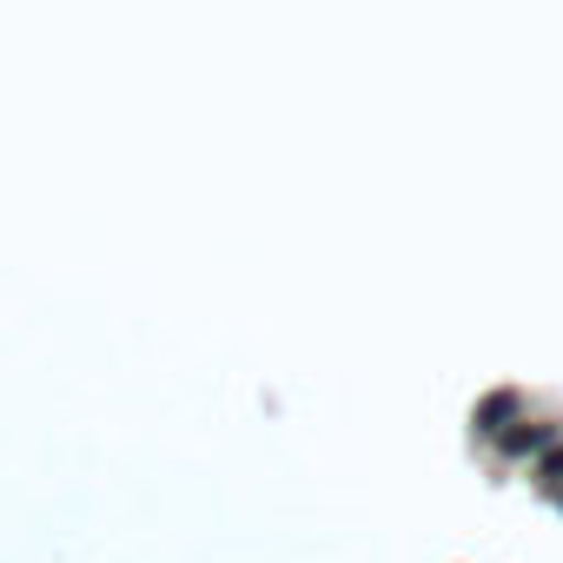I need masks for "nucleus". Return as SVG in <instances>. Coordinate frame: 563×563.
I'll list each match as a JSON object with an SVG mask.
<instances>
[{"mask_svg":"<svg viewBox=\"0 0 563 563\" xmlns=\"http://www.w3.org/2000/svg\"><path fill=\"white\" fill-rule=\"evenodd\" d=\"M517 411H523V398H517V391H490V398L471 411V424H477L484 438H504V431L517 424Z\"/></svg>","mask_w":563,"mask_h":563,"instance_id":"nucleus-2","label":"nucleus"},{"mask_svg":"<svg viewBox=\"0 0 563 563\" xmlns=\"http://www.w3.org/2000/svg\"><path fill=\"white\" fill-rule=\"evenodd\" d=\"M537 484H543V490H563V438L537 457Z\"/></svg>","mask_w":563,"mask_h":563,"instance_id":"nucleus-3","label":"nucleus"},{"mask_svg":"<svg viewBox=\"0 0 563 563\" xmlns=\"http://www.w3.org/2000/svg\"><path fill=\"white\" fill-rule=\"evenodd\" d=\"M556 438H563L556 424H530V418H517V424H510V431H504L497 444H504V457H543V451H550Z\"/></svg>","mask_w":563,"mask_h":563,"instance_id":"nucleus-1","label":"nucleus"},{"mask_svg":"<svg viewBox=\"0 0 563 563\" xmlns=\"http://www.w3.org/2000/svg\"><path fill=\"white\" fill-rule=\"evenodd\" d=\"M556 510H563V490H556Z\"/></svg>","mask_w":563,"mask_h":563,"instance_id":"nucleus-4","label":"nucleus"}]
</instances>
